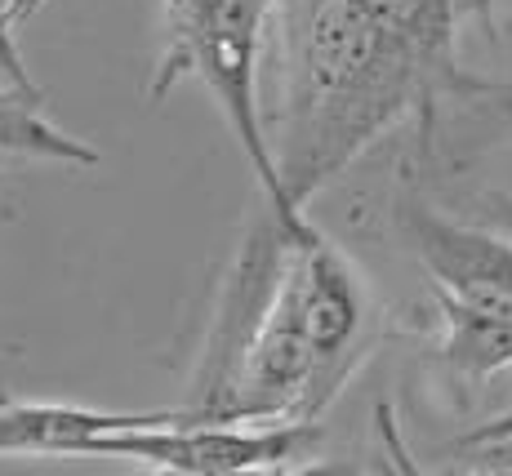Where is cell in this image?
Listing matches in <instances>:
<instances>
[{"label":"cell","mask_w":512,"mask_h":476,"mask_svg":"<svg viewBox=\"0 0 512 476\" xmlns=\"http://www.w3.org/2000/svg\"><path fill=\"white\" fill-rule=\"evenodd\" d=\"M432 303H437V321H441L437 352L459 379L486 383L495 374L512 370V321L477 312V307L450 299L441 290H432Z\"/></svg>","instance_id":"obj_6"},{"label":"cell","mask_w":512,"mask_h":476,"mask_svg":"<svg viewBox=\"0 0 512 476\" xmlns=\"http://www.w3.org/2000/svg\"><path fill=\"white\" fill-rule=\"evenodd\" d=\"M472 454V468L477 472H512V436H499V441H477L464 445Z\"/></svg>","instance_id":"obj_9"},{"label":"cell","mask_w":512,"mask_h":476,"mask_svg":"<svg viewBox=\"0 0 512 476\" xmlns=\"http://www.w3.org/2000/svg\"><path fill=\"white\" fill-rule=\"evenodd\" d=\"M481 223L499 227V232L512 236V192H486L481 196V210H477Z\"/></svg>","instance_id":"obj_10"},{"label":"cell","mask_w":512,"mask_h":476,"mask_svg":"<svg viewBox=\"0 0 512 476\" xmlns=\"http://www.w3.org/2000/svg\"><path fill=\"white\" fill-rule=\"evenodd\" d=\"M499 436H512V410L504 414H495L490 423H481V428H472L464 436V445H477V441H499Z\"/></svg>","instance_id":"obj_11"},{"label":"cell","mask_w":512,"mask_h":476,"mask_svg":"<svg viewBox=\"0 0 512 476\" xmlns=\"http://www.w3.org/2000/svg\"><path fill=\"white\" fill-rule=\"evenodd\" d=\"M406 236L415 245L432 290L512 321V236L490 223H459L432 205L401 210Z\"/></svg>","instance_id":"obj_3"},{"label":"cell","mask_w":512,"mask_h":476,"mask_svg":"<svg viewBox=\"0 0 512 476\" xmlns=\"http://www.w3.org/2000/svg\"><path fill=\"white\" fill-rule=\"evenodd\" d=\"M0 152H23V156H49L63 165H98V152L85 147L81 138L54 130L45 116L32 112V103L0 94Z\"/></svg>","instance_id":"obj_7"},{"label":"cell","mask_w":512,"mask_h":476,"mask_svg":"<svg viewBox=\"0 0 512 476\" xmlns=\"http://www.w3.org/2000/svg\"><path fill=\"white\" fill-rule=\"evenodd\" d=\"M268 32V0H165V49L156 58L152 98L196 76L219 103L263 196L281 218H299L281 183V165L259 116V49Z\"/></svg>","instance_id":"obj_2"},{"label":"cell","mask_w":512,"mask_h":476,"mask_svg":"<svg viewBox=\"0 0 512 476\" xmlns=\"http://www.w3.org/2000/svg\"><path fill=\"white\" fill-rule=\"evenodd\" d=\"M161 410H94L67 401L0 396V454H107L112 432L156 419Z\"/></svg>","instance_id":"obj_4"},{"label":"cell","mask_w":512,"mask_h":476,"mask_svg":"<svg viewBox=\"0 0 512 476\" xmlns=\"http://www.w3.org/2000/svg\"><path fill=\"white\" fill-rule=\"evenodd\" d=\"M374 23L392 36L410 58L419 63L423 81L437 94H499L495 85L472 81L455 63V27H459V0H366Z\"/></svg>","instance_id":"obj_5"},{"label":"cell","mask_w":512,"mask_h":476,"mask_svg":"<svg viewBox=\"0 0 512 476\" xmlns=\"http://www.w3.org/2000/svg\"><path fill=\"white\" fill-rule=\"evenodd\" d=\"M41 5L45 0H0V63L9 67V76L23 89H32V81H27L23 58H18V49H14V27L23 23V18H32Z\"/></svg>","instance_id":"obj_8"},{"label":"cell","mask_w":512,"mask_h":476,"mask_svg":"<svg viewBox=\"0 0 512 476\" xmlns=\"http://www.w3.org/2000/svg\"><path fill=\"white\" fill-rule=\"evenodd\" d=\"M410 107L432 116V89L366 9V0H299L290 23V94L281 183L294 210L383 138Z\"/></svg>","instance_id":"obj_1"}]
</instances>
